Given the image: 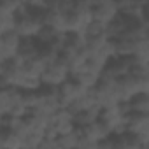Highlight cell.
<instances>
[{
	"instance_id": "cell-1",
	"label": "cell",
	"mask_w": 149,
	"mask_h": 149,
	"mask_svg": "<svg viewBox=\"0 0 149 149\" xmlns=\"http://www.w3.org/2000/svg\"><path fill=\"white\" fill-rule=\"evenodd\" d=\"M44 28V21H42V14L32 11L26 2L21 4L18 14H16V23H14V33L21 39V40H35L39 37V33Z\"/></svg>"
},
{
	"instance_id": "cell-2",
	"label": "cell",
	"mask_w": 149,
	"mask_h": 149,
	"mask_svg": "<svg viewBox=\"0 0 149 149\" xmlns=\"http://www.w3.org/2000/svg\"><path fill=\"white\" fill-rule=\"evenodd\" d=\"M93 23L91 4L90 2H74L67 13V33L70 35H84L88 26Z\"/></svg>"
},
{
	"instance_id": "cell-3",
	"label": "cell",
	"mask_w": 149,
	"mask_h": 149,
	"mask_svg": "<svg viewBox=\"0 0 149 149\" xmlns=\"http://www.w3.org/2000/svg\"><path fill=\"white\" fill-rule=\"evenodd\" d=\"M68 79H70V72H68V68L63 65V61L60 58L56 61L46 65L42 76H40L42 88H47V90H56Z\"/></svg>"
},
{
	"instance_id": "cell-4",
	"label": "cell",
	"mask_w": 149,
	"mask_h": 149,
	"mask_svg": "<svg viewBox=\"0 0 149 149\" xmlns=\"http://www.w3.org/2000/svg\"><path fill=\"white\" fill-rule=\"evenodd\" d=\"M91 4V18L95 23L109 26L112 21L119 18V4L118 2H90Z\"/></svg>"
},
{
	"instance_id": "cell-5",
	"label": "cell",
	"mask_w": 149,
	"mask_h": 149,
	"mask_svg": "<svg viewBox=\"0 0 149 149\" xmlns=\"http://www.w3.org/2000/svg\"><path fill=\"white\" fill-rule=\"evenodd\" d=\"M86 93H88V90H84L79 83H76L72 77L68 81H65L60 88H56V95H58V100H60L61 109H68L74 102H77Z\"/></svg>"
},
{
	"instance_id": "cell-6",
	"label": "cell",
	"mask_w": 149,
	"mask_h": 149,
	"mask_svg": "<svg viewBox=\"0 0 149 149\" xmlns=\"http://www.w3.org/2000/svg\"><path fill=\"white\" fill-rule=\"evenodd\" d=\"M126 133L135 135L142 144L147 146V139H149V114L130 112L126 116Z\"/></svg>"
},
{
	"instance_id": "cell-7",
	"label": "cell",
	"mask_w": 149,
	"mask_h": 149,
	"mask_svg": "<svg viewBox=\"0 0 149 149\" xmlns=\"http://www.w3.org/2000/svg\"><path fill=\"white\" fill-rule=\"evenodd\" d=\"M21 4L23 2H9V0L0 2V37L14 32L16 14H18Z\"/></svg>"
},
{
	"instance_id": "cell-8",
	"label": "cell",
	"mask_w": 149,
	"mask_h": 149,
	"mask_svg": "<svg viewBox=\"0 0 149 149\" xmlns=\"http://www.w3.org/2000/svg\"><path fill=\"white\" fill-rule=\"evenodd\" d=\"M79 128V133H81V139L84 142H91V144H100L102 140L109 139L111 133L109 130L100 123V121H95L91 125H86V126H77Z\"/></svg>"
},
{
	"instance_id": "cell-9",
	"label": "cell",
	"mask_w": 149,
	"mask_h": 149,
	"mask_svg": "<svg viewBox=\"0 0 149 149\" xmlns=\"http://www.w3.org/2000/svg\"><path fill=\"white\" fill-rule=\"evenodd\" d=\"M112 144H114V149H144V147H147L135 135H130V133H121V135L112 137Z\"/></svg>"
},
{
	"instance_id": "cell-10",
	"label": "cell",
	"mask_w": 149,
	"mask_h": 149,
	"mask_svg": "<svg viewBox=\"0 0 149 149\" xmlns=\"http://www.w3.org/2000/svg\"><path fill=\"white\" fill-rule=\"evenodd\" d=\"M54 140H56V144H58L60 149H77L83 139H81L79 128H76L74 132H70V133H67V135H61V137H58V139H54Z\"/></svg>"
},
{
	"instance_id": "cell-11",
	"label": "cell",
	"mask_w": 149,
	"mask_h": 149,
	"mask_svg": "<svg viewBox=\"0 0 149 149\" xmlns=\"http://www.w3.org/2000/svg\"><path fill=\"white\" fill-rule=\"evenodd\" d=\"M130 112H137V114H149V93H142L133 97L128 102Z\"/></svg>"
},
{
	"instance_id": "cell-12",
	"label": "cell",
	"mask_w": 149,
	"mask_h": 149,
	"mask_svg": "<svg viewBox=\"0 0 149 149\" xmlns=\"http://www.w3.org/2000/svg\"><path fill=\"white\" fill-rule=\"evenodd\" d=\"M77 149H98V144H91V142H84V140H81V144H79Z\"/></svg>"
},
{
	"instance_id": "cell-13",
	"label": "cell",
	"mask_w": 149,
	"mask_h": 149,
	"mask_svg": "<svg viewBox=\"0 0 149 149\" xmlns=\"http://www.w3.org/2000/svg\"><path fill=\"white\" fill-rule=\"evenodd\" d=\"M2 132H4V121L0 119V133H2Z\"/></svg>"
}]
</instances>
